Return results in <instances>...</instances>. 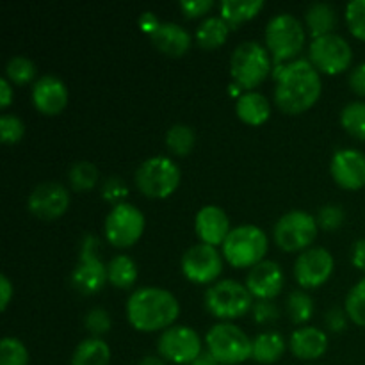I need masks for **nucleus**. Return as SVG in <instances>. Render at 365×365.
I'll list each match as a JSON object with an SVG mask.
<instances>
[{"label":"nucleus","instance_id":"1","mask_svg":"<svg viewBox=\"0 0 365 365\" xmlns=\"http://www.w3.org/2000/svg\"><path fill=\"white\" fill-rule=\"evenodd\" d=\"M274 102L284 113L299 114L310 109L321 95V77L309 59H296L274 71Z\"/></svg>","mask_w":365,"mask_h":365},{"label":"nucleus","instance_id":"2","mask_svg":"<svg viewBox=\"0 0 365 365\" xmlns=\"http://www.w3.org/2000/svg\"><path fill=\"white\" fill-rule=\"evenodd\" d=\"M180 312L177 298L166 289L143 287L132 292L127 303L128 323L139 331L170 328Z\"/></svg>","mask_w":365,"mask_h":365},{"label":"nucleus","instance_id":"3","mask_svg":"<svg viewBox=\"0 0 365 365\" xmlns=\"http://www.w3.org/2000/svg\"><path fill=\"white\" fill-rule=\"evenodd\" d=\"M223 255L232 266L253 267L262 262L267 252V235L255 225H241L232 228L225 239Z\"/></svg>","mask_w":365,"mask_h":365},{"label":"nucleus","instance_id":"4","mask_svg":"<svg viewBox=\"0 0 365 365\" xmlns=\"http://www.w3.org/2000/svg\"><path fill=\"white\" fill-rule=\"evenodd\" d=\"M178 184L180 170L170 157H150L135 170V185L148 198H166L178 187Z\"/></svg>","mask_w":365,"mask_h":365},{"label":"nucleus","instance_id":"5","mask_svg":"<svg viewBox=\"0 0 365 365\" xmlns=\"http://www.w3.org/2000/svg\"><path fill=\"white\" fill-rule=\"evenodd\" d=\"M207 349L217 364L234 365L246 362L253 353V341L239 327L221 323L207 331Z\"/></svg>","mask_w":365,"mask_h":365},{"label":"nucleus","instance_id":"6","mask_svg":"<svg viewBox=\"0 0 365 365\" xmlns=\"http://www.w3.org/2000/svg\"><path fill=\"white\" fill-rule=\"evenodd\" d=\"M271 71L267 50L257 41H245L235 46L230 57V73L239 88L253 89Z\"/></svg>","mask_w":365,"mask_h":365},{"label":"nucleus","instance_id":"7","mask_svg":"<svg viewBox=\"0 0 365 365\" xmlns=\"http://www.w3.org/2000/svg\"><path fill=\"white\" fill-rule=\"evenodd\" d=\"M248 287L235 280H223L210 285L205 292V307L217 319L242 317L253 307Z\"/></svg>","mask_w":365,"mask_h":365},{"label":"nucleus","instance_id":"8","mask_svg":"<svg viewBox=\"0 0 365 365\" xmlns=\"http://www.w3.org/2000/svg\"><path fill=\"white\" fill-rule=\"evenodd\" d=\"M266 43L273 53L274 63L296 57L305 43L302 21L291 13L277 14L271 18L266 27Z\"/></svg>","mask_w":365,"mask_h":365},{"label":"nucleus","instance_id":"9","mask_svg":"<svg viewBox=\"0 0 365 365\" xmlns=\"http://www.w3.org/2000/svg\"><path fill=\"white\" fill-rule=\"evenodd\" d=\"M98 239L95 235H86L82 241L81 259L71 273V285L81 294L89 296L102 291L107 282V267L96 255Z\"/></svg>","mask_w":365,"mask_h":365},{"label":"nucleus","instance_id":"10","mask_svg":"<svg viewBox=\"0 0 365 365\" xmlns=\"http://www.w3.org/2000/svg\"><path fill=\"white\" fill-rule=\"evenodd\" d=\"M274 242L285 252H298L314 242L317 235V221L305 210H291L274 225Z\"/></svg>","mask_w":365,"mask_h":365},{"label":"nucleus","instance_id":"11","mask_svg":"<svg viewBox=\"0 0 365 365\" xmlns=\"http://www.w3.org/2000/svg\"><path fill=\"white\" fill-rule=\"evenodd\" d=\"M145 230V216L132 203H118L106 217V237L116 248L134 245Z\"/></svg>","mask_w":365,"mask_h":365},{"label":"nucleus","instance_id":"12","mask_svg":"<svg viewBox=\"0 0 365 365\" xmlns=\"http://www.w3.org/2000/svg\"><path fill=\"white\" fill-rule=\"evenodd\" d=\"M353 50L349 43L339 34H327L312 39L309 48V61L317 71L324 73H341L351 64Z\"/></svg>","mask_w":365,"mask_h":365},{"label":"nucleus","instance_id":"13","mask_svg":"<svg viewBox=\"0 0 365 365\" xmlns=\"http://www.w3.org/2000/svg\"><path fill=\"white\" fill-rule=\"evenodd\" d=\"M157 349L159 356L178 365H191L203 353L200 335L189 327H171L164 330Z\"/></svg>","mask_w":365,"mask_h":365},{"label":"nucleus","instance_id":"14","mask_svg":"<svg viewBox=\"0 0 365 365\" xmlns=\"http://www.w3.org/2000/svg\"><path fill=\"white\" fill-rule=\"evenodd\" d=\"M223 271V260L216 246L200 245L191 246L182 257V273L195 284H212Z\"/></svg>","mask_w":365,"mask_h":365},{"label":"nucleus","instance_id":"15","mask_svg":"<svg viewBox=\"0 0 365 365\" xmlns=\"http://www.w3.org/2000/svg\"><path fill=\"white\" fill-rule=\"evenodd\" d=\"M334 271V257L327 248H310L298 257L294 264V278L302 287H321Z\"/></svg>","mask_w":365,"mask_h":365},{"label":"nucleus","instance_id":"16","mask_svg":"<svg viewBox=\"0 0 365 365\" xmlns=\"http://www.w3.org/2000/svg\"><path fill=\"white\" fill-rule=\"evenodd\" d=\"M27 207L39 220H57L70 207V192L57 182L36 185L27 200Z\"/></svg>","mask_w":365,"mask_h":365},{"label":"nucleus","instance_id":"17","mask_svg":"<svg viewBox=\"0 0 365 365\" xmlns=\"http://www.w3.org/2000/svg\"><path fill=\"white\" fill-rule=\"evenodd\" d=\"M330 171L341 187L362 189L365 185V153L355 148L337 150L331 157Z\"/></svg>","mask_w":365,"mask_h":365},{"label":"nucleus","instance_id":"18","mask_svg":"<svg viewBox=\"0 0 365 365\" xmlns=\"http://www.w3.org/2000/svg\"><path fill=\"white\" fill-rule=\"evenodd\" d=\"M246 287L259 299H273L284 287V271L273 260H262L246 277Z\"/></svg>","mask_w":365,"mask_h":365},{"label":"nucleus","instance_id":"19","mask_svg":"<svg viewBox=\"0 0 365 365\" xmlns=\"http://www.w3.org/2000/svg\"><path fill=\"white\" fill-rule=\"evenodd\" d=\"M32 102L43 114L61 113L68 102V89L64 82L56 75H43L32 88Z\"/></svg>","mask_w":365,"mask_h":365},{"label":"nucleus","instance_id":"20","mask_svg":"<svg viewBox=\"0 0 365 365\" xmlns=\"http://www.w3.org/2000/svg\"><path fill=\"white\" fill-rule=\"evenodd\" d=\"M195 227L202 242L210 246L223 245L232 230L227 212L216 205H207L200 209L196 214Z\"/></svg>","mask_w":365,"mask_h":365},{"label":"nucleus","instance_id":"21","mask_svg":"<svg viewBox=\"0 0 365 365\" xmlns=\"http://www.w3.org/2000/svg\"><path fill=\"white\" fill-rule=\"evenodd\" d=\"M148 36L153 46L171 57H180L191 46V34L182 25L173 24V21H159L148 32Z\"/></svg>","mask_w":365,"mask_h":365},{"label":"nucleus","instance_id":"22","mask_svg":"<svg viewBox=\"0 0 365 365\" xmlns=\"http://www.w3.org/2000/svg\"><path fill=\"white\" fill-rule=\"evenodd\" d=\"M291 351L299 360H317L327 353L328 337L323 330L314 327L299 328L292 334Z\"/></svg>","mask_w":365,"mask_h":365},{"label":"nucleus","instance_id":"23","mask_svg":"<svg viewBox=\"0 0 365 365\" xmlns=\"http://www.w3.org/2000/svg\"><path fill=\"white\" fill-rule=\"evenodd\" d=\"M235 110H237V116L241 118L245 123L260 125L269 118L271 106L269 100H267L266 96L260 95V93L250 91L246 93V95L239 96Z\"/></svg>","mask_w":365,"mask_h":365},{"label":"nucleus","instance_id":"24","mask_svg":"<svg viewBox=\"0 0 365 365\" xmlns=\"http://www.w3.org/2000/svg\"><path fill=\"white\" fill-rule=\"evenodd\" d=\"M307 25L312 34V38H321V36L331 34V31L337 25V13H335L334 6L324 2L310 4L309 9L305 13Z\"/></svg>","mask_w":365,"mask_h":365},{"label":"nucleus","instance_id":"25","mask_svg":"<svg viewBox=\"0 0 365 365\" xmlns=\"http://www.w3.org/2000/svg\"><path fill=\"white\" fill-rule=\"evenodd\" d=\"M110 349L102 339H86L75 349L71 365H109Z\"/></svg>","mask_w":365,"mask_h":365},{"label":"nucleus","instance_id":"26","mask_svg":"<svg viewBox=\"0 0 365 365\" xmlns=\"http://www.w3.org/2000/svg\"><path fill=\"white\" fill-rule=\"evenodd\" d=\"M285 353V341L280 334L267 331L253 339L252 359L259 364H274L282 359Z\"/></svg>","mask_w":365,"mask_h":365},{"label":"nucleus","instance_id":"27","mask_svg":"<svg viewBox=\"0 0 365 365\" xmlns=\"http://www.w3.org/2000/svg\"><path fill=\"white\" fill-rule=\"evenodd\" d=\"M230 29L223 16H209L196 29V39L203 48H217L227 41Z\"/></svg>","mask_w":365,"mask_h":365},{"label":"nucleus","instance_id":"28","mask_svg":"<svg viewBox=\"0 0 365 365\" xmlns=\"http://www.w3.org/2000/svg\"><path fill=\"white\" fill-rule=\"evenodd\" d=\"M264 7V0H223L221 14L230 27L252 20Z\"/></svg>","mask_w":365,"mask_h":365},{"label":"nucleus","instance_id":"29","mask_svg":"<svg viewBox=\"0 0 365 365\" xmlns=\"http://www.w3.org/2000/svg\"><path fill=\"white\" fill-rule=\"evenodd\" d=\"M107 280L118 289H130L138 280V266L128 255H116L107 264Z\"/></svg>","mask_w":365,"mask_h":365},{"label":"nucleus","instance_id":"30","mask_svg":"<svg viewBox=\"0 0 365 365\" xmlns=\"http://www.w3.org/2000/svg\"><path fill=\"white\" fill-rule=\"evenodd\" d=\"M98 168L93 163H88V160L75 163L68 171V180H70L71 187L75 191H89V189L98 184Z\"/></svg>","mask_w":365,"mask_h":365},{"label":"nucleus","instance_id":"31","mask_svg":"<svg viewBox=\"0 0 365 365\" xmlns=\"http://www.w3.org/2000/svg\"><path fill=\"white\" fill-rule=\"evenodd\" d=\"M195 130L189 125L177 123L166 132V146L175 155H187L195 146Z\"/></svg>","mask_w":365,"mask_h":365},{"label":"nucleus","instance_id":"32","mask_svg":"<svg viewBox=\"0 0 365 365\" xmlns=\"http://www.w3.org/2000/svg\"><path fill=\"white\" fill-rule=\"evenodd\" d=\"M341 123L353 138L365 141V102H351L342 109Z\"/></svg>","mask_w":365,"mask_h":365},{"label":"nucleus","instance_id":"33","mask_svg":"<svg viewBox=\"0 0 365 365\" xmlns=\"http://www.w3.org/2000/svg\"><path fill=\"white\" fill-rule=\"evenodd\" d=\"M36 75V66L29 57L24 56H14L11 57L9 63L6 66V77L7 81L13 84L24 86L31 82Z\"/></svg>","mask_w":365,"mask_h":365},{"label":"nucleus","instance_id":"34","mask_svg":"<svg viewBox=\"0 0 365 365\" xmlns=\"http://www.w3.org/2000/svg\"><path fill=\"white\" fill-rule=\"evenodd\" d=\"M287 310L292 323L296 324L307 323V321L312 317V312H314L312 298L303 291L291 292V296H289L287 299Z\"/></svg>","mask_w":365,"mask_h":365},{"label":"nucleus","instance_id":"35","mask_svg":"<svg viewBox=\"0 0 365 365\" xmlns=\"http://www.w3.org/2000/svg\"><path fill=\"white\" fill-rule=\"evenodd\" d=\"M0 365H29V351L24 342L14 337L2 339Z\"/></svg>","mask_w":365,"mask_h":365},{"label":"nucleus","instance_id":"36","mask_svg":"<svg viewBox=\"0 0 365 365\" xmlns=\"http://www.w3.org/2000/svg\"><path fill=\"white\" fill-rule=\"evenodd\" d=\"M346 314L353 323L365 328V278L349 291L346 298Z\"/></svg>","mask_w":365,"mask_h":365},{"label":"nucleus","instance_id":"37","mask_svg":"<svg viewBox=\"0 0 365 365\" xmlns=\"http://www.w3.org/2000/svg\"><path fill=\"white\" fill-rule=\"evenodd\" d=\"M346 21L353 36L365 41V0H351L346 7Z\"/></svg>","mask_w":365,"mask_h":365},{"label":"nucleus","instance_id":"38","mask_svg":"<svg viewBox=\"0 0 365 365\" xmlns=\"http://www.w3.org/2000/svg\"><path fill=\"white\" fill-rule=\"evenodd\" d=\"M25 134V125L14 114H4L0 118V139L6 145H14V143L20 141Z\"/></svg>","mask_w":365,"mask_h":365},{"label":"nucleus","instance_id":"39","mask_svg":"<svg viewBox=\"0 0 365 365\" xmlns=\"http://www.w3.org/2000/svg\"><path fill=\"white\" fill-rule=\"evenodd\" d=\"M86 328L91 331L95 337L107 334L110 328V316L106 309H93L84 319Z\"/></svg>","mask_w":365,"mask_h":365},{"label":"nucleus","instance_id":"40","mask_svg":"<svg viewBox=\"0 0 365 365\" xmlns=\"http://www.w3.org/2000/svg\"><path fill=\"white\" fill-rule=\"evenodd\" d=\"M342 221H344V210L337 205H324L317 212V223L324 230H337L342 225Z\"/></svg>","mask_w":365,"mask_h":365},{"label":"nucleus","instance_id":"41","mask_svg":"<svg viewBox=\"0 0 365 365\" xmlns=\"http://www.w3.org/2000/svg\"><path fill=\"white\" fill-rule=\"evenodd\" d=\"M127 195H128L127 184H125L120 177H110L103 182L102 196L107 200V202L118 205V203H123L121 200L127 198Z\"/></svg>","mask_w":365,"mask_h":365},{"label":"nucleus","instance_id":"42","mask_svg":"<svg viewBox=\"0 0 365 365\" xmlns=\"http://www.w3.org/2000/svg\"><path fill=\"white\" fill-rule=\"evenodd\" d=\"M253 310V319L257 323H271V321H277L280 317V312H278V307L274 305L269 299H259L255 305L252 307Z\"/></svg>","mask_w":365,"mask_h":365},{"label":"nucleus","instance_id":"43","mask_svg":"<svg viewBox=\"0 0 365 365\" xmlns=\"http://www.w3.org/2000/svg\"><path fill=\"white\" fill-rule=\"evenodd\" d=\"M214 6L212 0H182L180 9L187 18H196L205 14Z\"/></svg>","mask_w":365,"mask_h":365},{"label":"nucleus","instance_id":"44","mask_svg":"<svg viewBox=\"0 0 365 365\" xmlns=\"http://www.w3.org/2000/svg\"><path fill=\"white\" fill-rule=\"evenodd\" d=\"M324 323L331 331H342L346 330V324H348V314L339 307H334L324 314Z\"/></svg>","mask_w":365,"mask_h":365},{"label":"nucleus","instance_id":"45","mask_svg":"<svg viewBox=\"0 0 365 365\" xmlns=\"http://www.w3.org/2000/svg\"><path fill=\"white\" fill-rule=\"evenodd\" d=\"M349 86L356 95L365 96V63L356 64L349 73Z\"/></svg>","mask_w":365,"mask_h":365},{"label":"nucleus","instance_id":"46","mask_svg":"<svg viewBox=\"0 0 365 365\" xmlns=\"http://www.w3.org/2000/svg\"><path fill=\"white\" fill-rule=\"evenodd\" d=\"M351 260H353V266L359 267L360 271H364L365 273V239H359V241L353 245Z\"/></svg>","mask_w":365,"mask_h":365},{"label":"nucleus","instance_id":"47","mask_svg":"<svg viewBox=\"0 0 365 365\" xmlns=\"http://www.w3.org/2000/svg\"><path fill=\"white\" fill-rule=\"evenodd\" d=\"M11 296H13V285H11L9 278L6 274H2L0 277V309H7V305L11 302Z\"/></svg>","mask_w":365,"mask_h":365},{"label":"nucleus","instance_id":"48","mask_svg":"<svg viewBox=\"0 0 365 365\" xmlns=\"http://www.w3.org/2000/svg\"><path fill=\"white\" fill-rule=\"evenodd\" d=\"M13 100V89L7 78H0V107H7Z\"/></svg>","mask_w":365,"mask_h":365},{"label":"nucleus","instance_id":"49","mask_svg":"<svg viewBox=\"0 0 365 365\" xmlns=\"http://www.w3.org/2000/svg\"><path fill=\"white\" fill-rule=\"evenodd\" d=\"M157 24H159V21L155 20V16H153L152 13H145V14H143V16H141V27H145L148 32L152 31V29L155 27Z\"/></svg>","mask_w":365,"mask_h":365},{"label":"nucleus","instance_id":"50","mask_svg":"<svg viewBox=\"0 0 365 365\" xmlns=\"http://www.w3.org/2000/svg\"><path fill=\"white\" fill-rule=\"evenodd\" d=\"M191 365H217V362L214 360V356L210 355L209 351H203L202 355H200Z\"/></svg>","mask_w":365,"mask_h":365},{"label":"nucleus","instance_id":"51","mask_svg":"<svg viewBox=\"0 0 365 365\" xmlns=\"http://www.w3.org/2000/svg\"><path fill=\"white\" fill-rule=\"evenodd\" d=\"M139 365H166V362L163 360V356H155V355H148L139 362Z\"/></svg>","mask_w":365,"mask_h":365}]
</instances>
